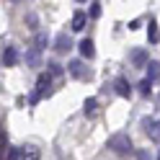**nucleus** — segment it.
Wrapping results in <instances>:
<instances>
[{
  "label": "nucleus",
  "mask_w": 160,
  "mask_h": 160,
  "mask_svg": "<svg viewBox=\"0 0 160 160\" xmlns=\"http://www.w3.org/2000/svg\"><path fill=\"white\" fill-rule=\"evenodd\" d=\"M108 147H111L114 152H119V155H127V152H132V139H129V134L119 132V134L108 137Z\"/></svg>",
  "instance_id": "nucleus-1"
},
{
  "label": "nucleus",
  "mask_w": 160,
  "mask_h": 160,
  "mask_svg": "<svg viewBox=\"0 0 160 160\" xmlns=\"http://www.w3.org/2000/svg\"><path fill=\"white\" fill-rule=\"evenodd\" d=\"M129 62H132L134 67H147V65H150L147 49H142V47H134V49H129Z\"/></svg>",
  "instance_id": "nucleus-2"
},
{
  "label": "nucleus",
  "mask_w": 160,
  "mask_h": 160,
  "mask_svg": "<svg viewBox=\"0 0 160 160\" xmlns=\"http://www.w3.org/2000/svg\"><path fill=\"white\" fill-rule=\"evenodd\" d=\"M142 127L152 142H160V119H142Z\"/></svg>",
  "instance_id": "nucleus-3"
},
{
  "label": "nucleus",
  "mask_w": 160,
  "mask_h": 160,
  "mask_svg": "<svg viewBox=\"0 0 160 160\" xmlns=\"http://www.w3.org/2000/svg\"><path fill=\"white\" fill-rule=\"evenodd\" d=\"M16 62H18V49L11 47V44L3 47V65H5V67H13Z\"/></svg>",
  "instance_id": "nucleus-4"
},
{
  "label": "nucleus",
  "mask_w": 160,
  "mask_h": 160,
  "mask_svg": "<svg viewBox=\"0 0 160 160\" xmlns=\"http://www.w3.org/2000/svg\"><path fill=\"white\" fill-rule=\"evenodd\" d=\"M78 47H80V54H83L85 59H93V57H96V44L91 42V39H83Z\"/></svg>",
  "instance_id": "nucleus-5"
},
{
  "label": "nucleus",
  "mask_w": 160,
  "mask_h": 160,
  "mask_svg": "<svg viewBox=\"0 0 160 160\" xmlns=\"http://www.w3.org/2000/svg\"><path fill=\"white\" fill-rule=\"evenodd\" d=\"M54 49H57V52H67V49H72L70 36H67V34H57V39H54Z\"/></svg>",
  "instance_id": "nucleus-6"
},
{
  "label": "nucleus",
  "mask_w": 160,
  "mask_h": 160,
  "mask_svg": "<svg viewBox=\"0 0 160 160\" xmlns=\"http://www.w3.org/2000/svg\"><path fill=\"white\" fill-rule=\"evenodd\" d=\"M49 85H52V75H49V72H42V75H39V80H36V93H39V96L47 93Z\"/></svg>",
  "instance_id": "nucleus-7"
},
{
  "label": "nucleus",
  "mask_w": 160,
  "mask_h": 160,
  "mask_svg": "<svg viewBox=\"0 0 160 160\" xmlns=\"http://www.w3.org/2000/svg\"><path fill=\"white\" fill-rule=\"evenodd\" d=\"M147 39H150V44H158V42H160V28H158V21H155V18H150V26H147Z\"/></svg>",
  "instance_id": "nucleus-8"
},
{
  "label": "nucleus",
  "mask_w": 160,
  "mask_h": 160,
  "mask_svg": "<svg viewBox=\"0 0 160 160\" xmlns=\"http://www.w3.org/2000/svg\"><path fill=\"white\" fill-rule=\"evenodd\" d=\"M85 23H88V16L83 11H75V16H72V31H83Z\"/></svg>",
  "instance_id": "nucleus-9"
},
{
  "label": "nucleus",
  "mask_w": 160,
  "mask_h": 160,
  "mask_svg": "<svg viewBox=\"0 0 160 160\" xmlns=\"http://www.w3.org/2000/svg\"><path fill=\"white\" fill-rule=\"evenodd\" d=\"M116 93L122 96V98H129V96H132V88H129V83H127L124 78H119V80H116Z\"/></svg>",
  "instance_id": "nucleus-10"
},
{
  "label": "nucleus",
  "mask_w": 160,
  "mask_h": 160,
  "mask_svg": "<svg viewBox=\"0 0 160 160\" xmlns=\"http://www.w3.org/2000/svg\"><path fill=\"white\" fill-rule=\"evenodd\" d=\"M147 80H150V83L160 80V65H158V62H150V65H147Z\"/></svg>",
  "instance_id": "nucleus-11"
},
{
  "label": "nucleus",
  "mask_w": 160,
  "mask_h": 160,
  "mask_svg": "<svg viewBox=\"0 0 160 160\" xmlns=\"http://www.w3.org/2000/svg\"><path fill=\"white\" fill-rule=\"evenodd\" d=\"M67 70H70L72 78H83V62H80V59H72V62L67 65Z\"/></svg>",
  "instance_id": "nucleus-12"
},
{
  "label": "nucleus",
  "mask_w": 160,
  "mask_h": 160,
  "mask_svg": "<svg viewBox=\"0 0 160 160\" xmlns=\"http://www.w3.org/2000/svg\"><path fill=\"white\" fill-rule=\"evenodd\" d=\"M96 108H98V101H96V98H85V103H83V114H85V116H93V114H96Z\"/></svg>",
  "instance_id": "nucleus-13"
},
{
  "label": "nucleus",
  "mask_w": 160,
  "mask_h": 160,
  "mask_svg": "<svg viewBox=\"0 0 160 160\" xmlns=\"http://www.w3.org/2000/svg\"><path fill=\"white\" fill-rule=\"evenodd\" d=\"M21 160H42V152H39L36 147H26L21 152Z\"/></svg>",
  "instance_id": "nucleus-14"
},
{
  "label": "nucleus",
  "mask_w": 160,
  "mask_h": 160,
  "mask_svg": "<svg viewBox=\"0 0 160 160\" xmlns=\"http://www.w3.org/2000/svg\"><path fill=\"white\" fill-rule=\"evenodd\" d=\"M26 26L31 28V31H36V28H39V16H36L34 11H28V13H26Z\"/></svg>",
  "instance_id": "nucleus-15"
},
{
  "label": "nucleus",
  "mask_w": 160,
  "mask_h": 160,
  "mask_svg": "<svg viewBox=\"0 0 160 160\" xmlns=\"http://www.w3.org/2000/svg\"><path fill=\"white\" fill-rule=\"evenodd\" d=\"M34 44H36V49H39V52H42V49H44V47L49 44V36L39 31V34H36V39H34Z\"/></svg>",
  "instance_id": "nucleus-16"
},
{
  "label": "nucleus",
  "mask_w": 160,
  "mask_h": 160,
  "mask_svg": "<svg viewBox=\"0 0 160 160\" xmlns=\"http://www.w3.org/2000/svg\"><path fill=\"white\" fill-rule=\"evenodd\" d=\"M26 62H28V65H39V49H36V47L26 52Z\"/></svg>",
  "instance_id": "nucleus-17"
},
{
  "label": "nucleus",
  "mask_w": 160,
  "mask_h": 160,
  "mask_svg": "<svg viewBox=\"0 0 160 160\" xmlns=\"http://www.w3.org/2000/svg\"><path fill=\"white\" fill-rule=\"evenodd\" d=\"M137 88H139V93H142V96H150V88H152V83L145 78V80H139V85H137Z\"/></svg>",
  "instance_id": "nucleus-18"
},
{
  "label": "nucleus",
  "mask_w": 160,
  "mask_h": 160,
  "mask_svg": "<svg viewBox=\"0 0 160 160\" xmlns=\"http://www.w3.org/2000/svg\"><path fill=\"white\" fill-rule=\"evenodd\" d=\"M88 16H91V18H98V16H101V3H98V0H96V3H91V11H88Z\"/></svg>",
  "instance_id": "nucleus-19"
},
{
  "label": "nucleus",
  "mask_w": 160,
  "mask_h": 160,
  "mask_svg": "<svg viewBox=\"0 0 160 160\" xmlns=\"http://www.w3.org/2000/svg\"><path fill=\"white\" fill-rule=\"evenodd\" d=\"M49 75H52V78L62 75V65H57V62H49Z\"/></svg>",
  "instance_id": "nucleus-20"
},
{
  "label": "nucleus",
  "mask_w": 160,
  "mask_h": 160,
  "mask_svg": "<svg viewBox=\"0 0 160 160\" xmlns=\"http://www.w3.org/2000/svg\"><path fill=\"white\" fill-rule=\"evenodd\" d=\"M8 160H18V150H8Z\"/></svg>",
  "instance_id": "nucleus-21"
},
{
  "label": "nucleus",
  "mask_w": 160,
  "mask_h": 160,
  "mask_svg": "<svg viewBox=\"0 0 160 160\" xmlns=\"http://www.w3.org/2000/svg\"><path fill=\"white\" fill-rule=\"evenodd\" d=\"M137 158H139V160H150V155L145 152V150H137Z\"/></svg>",
  "instance_id": "nucleus-22"
},
{
  "label": "nucleus",
  "mask_w": 160,
  "mask_h": 160,
  "mask_svg": "<svg viewBox=\"0 0 160 160\" xmlns=\"http://www.w3.org/2000/svg\"><path fill=\"white\" fill-rule=\"evenodd\" d=\"M158 160H160V155H158Z\"/></svg>",
  "instance_id": "nucleus-23"
}]
</instances>
